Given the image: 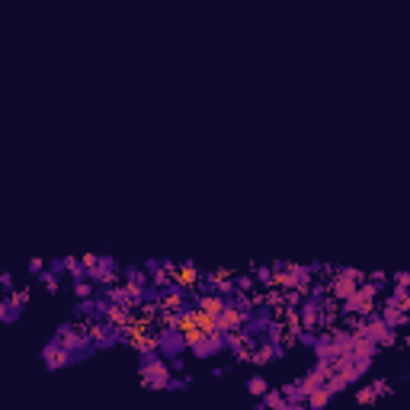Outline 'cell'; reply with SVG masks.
I'll return each instance as SVG.
<instances>
[{"label": "cell", "mask_w": 410, "mask_h": 410, "mask_svg": "<svg viewBox=\"0 0 410 410\" xmlns=\"http://www.w3.org/2000/svg\"><path fill=\"white\" fill-rule=\"evenodd\" d=\"M141 378H144L147 388H167L170 384V365L164 359H154L151 352H144V359H141Z\"/></svg>", "instance_id": "obj_1"}, {"label": "cell", "mask_w": 410, "mask_h": 410, "mask_svg": "<svg viewBox=\"0 0 410 410\" xmlns=\"http://www.w3.org/2000/svg\"><path fill=\"white\" fill-rule=\"evenodd\" d=\"M42 359H45V365H48V369H61V365H70V362H74L77 352H70L68 346H61L58 340H51V343L42 349Z\"/></svg>", "instance_id": "obj_2"}, {"label": "cell", "mask_w": 410, "mask_h": 410, "mask_svg": "<svg viewBox=\"0 0 410 410\" xmlns=\"http://www.w3.org/2000/svg\"><path fill=\"white\" fill-rule=\"evenodd\" d=\"M170 279L177 288H196L199 282H202V273H199V266H192V263H183V266H170Z\"/></svg>", "instance_id": "obj_3"}, {"label": "cell", "mask_w": 410, "mask_h": 410, "mask_svg": "<svg viewBox=\"0 0 410 410\" xmlns=\"http://www.w3.org/2000/svg\"><path fill=\"white\" fill-rule=\"evenodd\" d=\"M228 305V298L224 295H218V292H205V295H199V305L196 308H202V311H209V314H221V308Z\"/></svg>", "instance_id": "obj_4"}, {"label": "cell", "mask_w": 410, "mask_h": 410, "mask_svg": "<svg viewBox=\"0 0 410 410\" xmlns=\"http://www.w3.org/2000/svg\"><path fill=\"white\" fill-rule=\"evenodd\" d=\"M263 407H288V394L269 391V394H263Z\"/></svg>", "instance_id": "obj_5"}, {"label": "cell", "mask_w": 410, "mask_h": 410, "mask_svg": "<svg viewBox=\"0 0 410 410\" xmlns=\"http://www.w3.org/2000/svg\"><path fill=\"white\" fill-rule=\"evenodd\" d=\"M93 288H96L93 282H83V279H80V282H74V292L80 295V298H90V295H93Z\"/></svg>", "instance_id": "obj_6"}, {"label": "cell", "mask_w": 410, "mask_h": 410, "mask_svg": "<svg viewBox=\"0 0 410 410\" xmlns=\"http://www.w3.org/2000/svg\"><path fill=\"white\" fill-rule=\"evenodd\" d=\"M247 391H250V394H266V382H263V378H250Z\"/></svg>", "instance_id": "obj_7"}, {"label": "cell", "mask_w": 410, "mask_h": 410, "mask_svg": "<svg viewBox=\"0 0 410 410\" xmlns=\"http://www.w3.org/2000/svg\"><path fill=\"white\" fill-rule=\"evenodd\" d=\"M42 282H45V288H48V292H58V275L55 273H42Z\"/></svg>", "instance_id": "obj_8"}]
</instances>
